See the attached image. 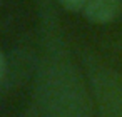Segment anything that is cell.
Returning <instances> with one entry per match:
<instances>
[{"label": "cell", "mask_w": 122, "mask_h": 117, "mask_svg": "<svg viewBox=\"0 0 122 117\" xmlns=\"http://www.w3.org/2000/svg\"><path fill=\"white\" fill-rule=\"evenodd\" d=\"M94 99L102 117H122V77L104 64H87Z\"/></svg>", "instance_id": "cell-1"}, {"label": "cell", "mask_w": 122, "mask_h": 117, "mask_svg": "<svg viewBox=\"0 0 122 117\" xmlns=\"http://www.w3.org/2000/svg\"><path fill=\"white\" fill-rule=\"evenodd\" d=\"M122 14V0H89L84 15L92 24H110Z\"/></svg>", "instance_id": "cell-2"}, {"label": "cell", "mask_w": 122, "mask_h": 117, "mask_svg": "<svg viewBox=\"0 0 122 117\" xmlns=\"http://www.w3.org/2000/svg\"><path fill=\"white\" fill-rule=\"evenodd\" d=\"M57 2L60 4L62 9H65L69 12H80V10L84 12L89 0H57Z\"/></svg>", "instance_id": "cell-3"}, {"label": "cell", "mask_w": 122, "mask_h": 117, "mask_svg": "<svg viewBox=\"0 0 122 117\" xmlns=\"http://www.w3.org/2000/svg\"><path fill=\"white\" fill-rule=\"evenodd\" d=\"M5 69H7V64H5V57H4V52L0 49V82H2L4 75H5Z\"/></svg>", "instance_id": "cell-4"}]
</instances>
